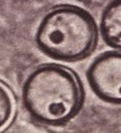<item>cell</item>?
<instances>
[{"label":"cell","instance_id":"cell-3","mask_svg":"<svg viewBox=\"0 0 121 133\" xmlns=\"http://www.w3.org/2000/svg\"><path fill=\"white\" fill-rule=\"evenodd\" d=\"M86 78L92 92L110 104H121V52L106 51L89 65Z\"/></svg>","mask_w":121,"mask_h":133},{"label":"cell","instance_id":"cell-1","mask_svg":"<svg viewBox=\"0 0 121 133\" xmlns=\"http://www.w3.org/2000/svg\"><path fill=\"white\" fill-rule=\"evenodd\" d=\"M82 89L74 74L57 64H43L22 86L26 112L43 125L58 126L74 118L82 105Z\"/></svg>","mask_w":121,"mask_h":133},{"label":"cell","instance_id":"cell-4","mask_svg":"<svg viewBox=\"0 0 121 133\" xmlns=\"http://www.w3.org/2000/svg\"><path fill=\"white\" fill-rule=\"evenodd\" d=\"M100 33L106 45L121 50V0H111L103 9Z\"/></svg>","mask_w":121,"mask_h":133},{"label":"cell","instance_id":"cell-2","mask_svg":"<svg viewBox=\"0 0 121 133\" xmlns=\"http://www.w3.org/2000/svg\"><path fill=\"white\" fill-rule=\"evenodd\" d=\"M96 40L97 25L93 16L75 5H62L49 11L35 33V43L42 53L64 62L86 57Z\"/></svg>","mask_w":121,"mask_h":133},{"label":"cell","instance_id":"cell-5","mask_svg":"<svg viewBox=\"0 0 121 133\" xmlns=\"http://www.w3.org/2000/svg\"><path fill=\"white\" fill-rule=\"evenodd\" d=\"M13 113V102L11 95L5 87L0 84V129L10 121Z\"/></svg>","mask_w":121,"mask_h":133}]
</instances>
